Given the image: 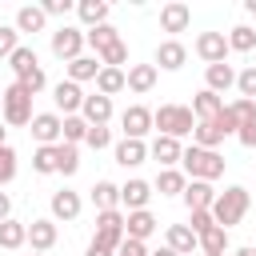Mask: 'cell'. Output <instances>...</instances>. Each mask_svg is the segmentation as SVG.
I'll return each instance as SVG.
<instances>
[{
  "mask_svg": "<svg viewBox=\"0 0 256 256\" xmlns=\"http://www.w3.org/2000/svg\"><path fill=\"white\" fill-rule=\"evenodd\" d=\"M152 128H160V136L180 140V136L196 132V116H192V108H184V104H160V108L152 112Z\"/></svg>",
  "mask_w": 256,
  "mask_h": 256,
  "instance_id": "1",
  "label": "cell"
},
{
  "mask_svg": "<svg viewBox=\"0 0 256 256\" xmlns=\"http://www.w3.org/2000/svg\"><path fill=\"white\" fill-rule=\"evenodd\" d=\"M248 204H252V196H248V188H224V192H216V204H212V220L220 224V228H232V224H240L244 220V212H248Z\"/></svg>",
  "mask_w": 256,
  "mask_h": 256,
  "instance_id": "2",
  "label": "cell"
},
{
  "mask_svg": "<svg viewBox=\"0 0 256 256\" xmlns=\"http://www.w3.org/2000/svg\"><path fill=\"white\" fill-rule=\"evenodd\" d=\"M180 164H184V172L192 180H216V176H224V156L220 152H208V148H196V144L184 148Z\"/></svg>",
  "mask_w": 256,
  "mask_h": 256,
  "instance_id": "3",
  "label": "cell"
},
{
  "mask_svg": "<svg viewBox=\"0 0 256 256\" xmlns=\"http://www.w3.org/2000/svg\"><path fill=\"white\" fill-rule=\"evenodd\" d=\"M4 120H8L12 128H24V124H32V92H28L20 80L4 88Z\"/></svg>",
  "mask_w": 256,
  "mask_h": 256,
  "instance_id": "4",
  "label": "cell"
},
{
  "mask_svg": "<svg viewBox=\"0 0 256 256\" xmlns=\"http://www.w3.org/2000/svg\"><path fill=\"white\" fill-rule=\"evenodd\" d=\"M124 220H128V216H124L120 208H112V212H100V216H96V236H92V240H96L100 248L116 252V248L128 240V232H124Z\"/></svg>",
  "mask_w": 256,
  "mask_h": 256,
  "instance_id": "5",
  "label": "cell"
},
{
  "mask_svg": "<svg viewBox=\"0 0 256 256\" xmlns=\"http://www.w3.org/2000/svg\"><path fill=\"white\" fill-rule=\"evenodd\" d=\"M84 44H88V36H84L80 28H72V24H60V28L52 32V56H56V60H68V64H72Z\"/></svg>",
  "mask_w": 256,
  "mask_h": 256,
  "instance_id": "6",
  "label": "cell"
},
{
  "mask_svg": "<svg viewBox=\"0 0 256 256\" xmlns=\"http://www.w3.org/2000/svg\"><path fill=\"white\" fill-rule=\"evenodd\" d=\"M120 124H124V140H144L152 132V112L144 104H132V108H124Z\"/></svg>",
  "mask_w": 256,
  "mask_h": 256,
  "instance_id": "7",
  "label": "cell"
},
{
  "mask_svg": "<svg viewBox=\"0 0 256 256\" xmlns=\"http://www.w3.org/2000/svg\"><path fill=\"white\" fill-rule=\"evenodd\" d=\"M196 56L208 60V64H224V56H228V36H224V32H200V36H196Z\"/></svg>",
  "mask_w": 256,
  "mask_h": 256,
  "instance_id": "8",
  "label": "cell"
},
{
  "mask_svg": "<svg viewBox=\"0 0 256 256\" xmlns=\"http://www.w3.org/2000/svg\"><path fill=\"white\" fill-rule=\"evenodd\" d=\"M32 136H36L40 144H60L64 120H60L56 112H36V116H32Z\"/></svg>",
  "mask_w": 256,
  "mask_h": 256,
  "instance_id": "9",
  "label": "cell"
},
{
  "mask_svg": "<svg viewBox=\"0 0 256 256\" xmlns=\"http://www.w3.org/2000/svg\"><path fill=\"white\" fill-rule=\"evenodd\" d=\"M188 24H192V8H188V4L172 0V4L160 8V28H164V32H184Z\"/></svg>",
  "mask_w": 256,
  "mask_h": 256,
  "instance_id": "10",
  "label": "cell"
},
{
  "mask_svg": "<svg viewBox=\"0 0 256 256\" xmlns=\"http://www.w3.org/2000/svg\"><path fill=\"white\" fill-rule=\"evenodd\" d=\"M80 112H84L88 128H104V124L112 120V100L100 96V92H96V96H84V108H80Z\"/></svg>",
  "mask_w": 256,
  "mask_h": 256,
  "instance_id": "11",
  "label": "cell"
},
{
  "mask_svg": "<svg viewBox=\"0 0 256 256\" xmlns=\"http://www.w3.org/2000/svg\"><path fill=\"white\" fill-rule=\"evenodd\" d=\"M148 200H152V184H148V180H128V184L120 188V204H124L128 212L148 208Z\"/></svg>",
  "mask_w": 256,
  "mask_h": 256,
  "instance_id": "12",
  "label": "cell"
},
{
  "mask_svg": "<svg viewBox=\"0 0 256 256\" xmlns=\"http://www.w3.org/2000/svg\"><path fill=\"white\" fill-rule=\"evenodd\" d=\"M184 204H188V212H204V208L216 204V188H212L208 180H192V184L184 188Z\"/></svg>",
  "mask_w": 256,
  "mask_h": 256,
  "instance_id": "13",
  "label": "cell"
},
{
  "mask_svg": "<svg viewBox=\"0 0 256 256\" xmlns=\"http://www.w3.org/2000/svg\"><path fill=\"white\" fill-rule=\"evenodd\" d=\"M52 100H56V108H64L68 116L84 108V92H80V84H72V80H60V84L52 88Z\"/></svg>",
  "mask_w": 256,
  "mask_h": 256,
  "instance_id": "14",
  "label": "cell"
},
{
  "mask_svg": "<svg viewBox=\"0 0 256 256\" xmlns=\"http://www.w3.org/2000/svg\"><path fill=\"white\" fill-rule=\"evenodd\" d=\"M220 112H224V100H220L216 92H208V88H204V92H196V96H192V116H196V124L216 120Z\"/></svg>",
  "mask_w": 256,
  "mask_h": 256,
  "instance_id": "15",
  "label": "cell"
},
{
  "mask_svg": "<svg viewBox=\"0 0 256 256\" xmlns=\"http://www.w3.org/2000/svg\"><path fill=\"white\" fill-rule=\"evenodd\" d=\"M148 156H152L156 164L172 168V164H180L184 148H180V140H172V136H156V140H152V148H148Z\"/></svg>",
  "mask_w": 256,
  "mask_h": 256,
  "instance_id": "16",
  "label": "cell"
},
{
  "mask_svg": "<svg viewBox=\"0 0 256 256\" xmlns=\"http://www.w3.org/2000/svg\"><path fill=\"white\" fill-rule=\"evenodd\" d=\"M184 60H188V48H184L180 40H164V44L156 48V64H160L164 72H176V68H184Z\"/></svg>",
  "mask_w": 256,
  "mask_h": 256,
  "instance_id": "17",
  "label": "cell"
},
{
  "mask_svg": "<svg viewBox=\"0 0 256 256\" xmlns=\"http://www.w3.org/2000/svg\"><path fill=\"white\" fill-rule=\"evenodd\" d=\"M124 232H128V240H148V236L156 232V216H152L148 208H140V212H128V220H124Z\"/></svg>",
  "mask_w": 256,
  "mask_h": 256,
  "instance_id": "18",
  "label": "cell"
},
{
  "mask_svg": "<svg viewBox=\"0 0 256 256\" xmlns=\"http://www.w3.org/2000/svg\"><path fill=\"white\" fill-rule=\"evenodd\" d=\"M28 244H32V252H48L56 244V220H32L28 224Z\"/></svg>",
  "mask_w": 256,
  "mask_h": 256,
  "instance_id": "19",
  "label": "cell"
},
{
  "mask_svg": "<svg viewBox=\"0 0 256 256\" xmlns=\"http://www.w3.org/2000/svg\"><path fill=\"white\" fill-rule=\"evenodd\" d=\"M152 88H156V64H132V68H128V92L144 96V92H152Z\"/></svg>",
  "mask_w": 256,
  "mask_h": 256,
  "instance_id": "20",
  "label": "cell"
},
{
  "mask_svg": "<svg viewBox=\"0 0 256 256\" xmlns=\"http://www.w3.org/2000/svg\"><path fill=\"white\" fill-rule=\"evenodd\" d=\"M128 88V72H120V68H100V76H96V92L100 96H116V92H124Z\"/></svg>",
  "mask_w": 256,
  "mask_h": 256,
  "instance_id": "21",
  "label": "cell"
},
{
  "mask_svg": "<svg viewBox=\"0 0 256 256\" xmlns=\"http://www.w3.org/2000/svg\"><path fill=\"white\" fill-rule=\"evenodd\" d=\"M144 160H148V144H144V140H120V144H116V164L136 168V164H144Z\"/></svg>",
  "mask_w": 256,
  "mask_h": 256,
  "instance_id": "22",
  "label": "cell"
},
{
  "mask_svg": "<svg viewBox=\"0 0 256 256\" xmlns=\"http://www.w3.org/2000/svg\"><path fill=\"white\" fill-rule=\"evenodd\" d=\"M52 216H56V220H76V216H80V196L68 192V188L52 192Z\"/></svg>",
  "mask_w": 256,
  "mask_h": 256,
  "instance_id": "23",
  "label": "cell"
},
{
  "mask_svg": "<svg viewBox=\"0 0 256 256\" xmlns=\"http://www.w3.org/2000/svg\"><path fill=\"white\" fill-rule=\"evenodd\" d=\"M168 248L180 252V256H188L192 248H200V236H196L188 224H172V228H168Z\"/></svg>",
  "mask_w": 256,
  "mask_h": 256,
  "instance_id": "24",
  "label": "cell"
},
{
  "mask_svg": "<svg viewBox=\"0 0 256 256\" xmlns=\"http://www.w3.org/2000/svg\"><path fill=\"white\" fill-rule=\"evenodd\" d=\"M100 68H104L100 56H76V60L68 64V80H72V84H80V80H96Z\"/></svg>",
  "mask_w": 256,
  "mask_h": 256,
  "instance_id": "25",
  "label": "cell"
},
{
  "mask_svg": "<svg viewBox=\"0 0 256 256\" xmlns=\"http://www.w3.org/2000/svg\"><path fill=\"white\" fill-rule=\"evenodd\" d=\"M76 12H80V20H84L88 28L108 24V0H80V4H76Z\"/></svg>",
  "mask_w": 256,
  "mask_h": 256,
  "instance_id": "26",
  "label": "cell"
},
{
  "mask_svg": "<svg viewBox=\"0 0 256 256\" xmlns=\"http://www.w3.org/2000/svg\"><path fill=\"white\" fill-rule=\"evenodd\" d=\"M204 76H208V92H216V96H220V92H228V88L236 84L232 64H208V72H204Z\"/></svg>",
  "mask_w": 256,
  "mask_h": 256,
  "instance_id": "27",
  "label": "cell"
},
{
  "mask_svg": "<svg viewBox=\"0 0 256 256\" xmlns=\"http://www.w3.org/2000/svg\"><path fill=\"white\" fill-rule=\"evenodd\" d=\"M92 204H96L100 212H112V208L120 204V188H116L112 180H96V184H92Z\"/></svg>",
  "mask_w": 256,
  "mask_h": 256,
  "instance_id": "28",
  "label": "cell"
},
{
  "mask_svg": "<svg viewBox=\"0 0 256 256\" xmlns=\"http://www.w3.org/2000/svg\"><path fill=\"white\" fill-rule=\"evenodd\" d=\"M8 64H12L16 80H28V76H32L36 68H40V64H36V52H32V48H24V44H20V48H16L12 56H8Z\"/></svg>",
  "mask_w": 256,
  "mask_h": 256,
  "instance_id": "29",
  "label": "cell"
},
{
  "mask_svg": "<svg viewBox=\"0 0 256 256\" xmlns=\"http://www.w3.org/2000/svg\"><path fill=\"white\" fill-rule=\"evenodd\" d=\"M184 188H188V180H184V172H176V168H164V172L156 176V192H160V196H184Z\"/></svg>",
  "mask_w": 256,
  "mask_h": 256,
  "instance_id": "30",
  "label": "cell"
},
{
  "mask_svg": "<svg viewBox=\"0 0 256 256\" xmlns=\"http://www.w3.org/2000/svg\"><path fill=\"white\" fill-rule=\"evenodd\" d=\"M200 248H204V256H224V252H228V228L212 224V228L200 236Z\"/></svg>",
  "mask_w": 256,
  "mask_h": 256,
  "instance_id": "31",
  "label": "cell"
},
{
  "mask_svg": "<svg viewBox=\"0 0 256 256\" xmlns=\"http://www.w3.org/2000/svg\"><path fill=\"white\" fill-rule=\"evenodd\" d=\"M44 8H36V4H28V8H20L16 12V32H40L44 28Z\"/></svg>",
  "mask_w": 256,
  "mask_h": 256,
  "instance_id": "32",
  "label": "cell"
},
{
  "mask_svg": "<svg viewBox=\"0 0 256 256\" xmlns=\"http://www.w3.org/2000/svg\"><path fill=\"white\" fill-rule=\"evenodd\" d=\"M192 140H196V148H208V152H216V144H224V132H220L212 120H204V124H196Z\"/></svg>",
  "mask_w": 256,
  "mask_h": 256,
  "instance_id": "33",
  "label": "cell"
},
{
  "mask_svg": "<svg viewBox=\"0 0 256 256\" xmlns=\"http://www.w3.org/2000/svg\"><path fill=\"white\" fill-rule=\"evenodd\" d=\"M24 240H28V224H20V220L0 224V248H20Z\"/></svg>",
  "mask_w": 256,
  "mask_h": 256,
  "instance_id": "34",
  "label": "cell"
},
{
  "mask_svg": "<svg viewBox=\"0 0 256 256\" xmlns=\"http://www.w3.org/2000/svg\"><path fill=\"white\" fill-rule=\"evenodd\" d=\"M80 168V152H76V144H56V172H64V176H72Z\"/></svg>",
  "mask_w": 256,
  "mask_h": 256,
  "instance_id": "35",
  "label": "cell"
},
{
  "mask_svg": "<svg viewBox=\"0 0 256 256\" xmlns=\"http://www.w3.org/2000/svg\"><path fill=\"white\" fill-rule=\"evenodd\" d=\"M84 36H88V44H92L96 52H104V48H112V44H120V36H116V28H112V24H100V28H88Z\"/></svg>",
  "mask_w": 256,
  "mask_h": 256,
  "instance_id": "36",
  "label": "cell"
},
{
  "mask_svg": "<svg viewBox=\"0 0 256 256\" xmlns=\"http://www.w3.org/2000/svg\"><path fill=\"white\" fill-rule=\"evenodd\" d=\"M228 48H232V52H252V48H256V32H252L248 24H236V28L228 32Z\"/></svg>",
  "mask_w": 256,
  "mask_h": 256,
  "instance_id": "37",
  "label": "cell"
},
{
  "mask_svg": "<svg viewBox=\"0 0 256 256\" xmlns=\"http://www.w3.org/2000/svg\"><path fill=\"white\" fill-rule=\"evenodd\" d=\"M32 168H36L40 176L56 172V144H40V148L32 152Z\"/></svg>",
  "mask_w": 256,
  "mask_h": 256,
  "instance_id": "38",
  "label": "cell"
},
{
  "mask_svg": "<svg viewBox=\"0 0 256 256\" xmlns=\"http://www.w3.org/2000/svg\"><path fill=\"white\" fill-rule=\"evenodd\" d=\"M88 140V120L84 116H64V144H80Z\"/></svg>",
  "mask_w": 256,
  "mask_h": 256,
  "instance_id": "39",
  "label": "cell"
},
{
  "mask_svg": "<svg viewBox=\"0 0 256 256\" xmlns=\"http://www.w3.org/2000/svg\"><path fill=\"white\" fill-rule=\"evenodd\" d=\"M228 112H232L236 124H248V120H256V100H244V96H240V100L228 104Z\"/></svg>",
  "mask_w": 256,
  "mask_h": 256,
  "instance_id": "40",
  "label": "cell"
},
{
  "mask_svg": "<svg viewBox=\"0 0 256 256\" xmlns=\"http://www.w3.org/2000/svg\"><path fill=\"white\" fill-rule=\"evenodd\" d=\"M236 88H240L244 100H256V64L244 68V72H236Z\"/></svg>",
  "mask_w": 256,
  "mask_h": 256,
  "instance_id": "41",
  "label": "cell"
},
{
  "mask_svg": "<svg viewBox=\"0 0 256 256\" xmlns=\"http://www.w3.org/2000/svg\"><path fill=\"white\" fill-rule=\"evenodd\" d=\"M124 60H128V48H124V40H120V44H112V48H104V52H100V64H104V68H120V64H124Z\"/></svg>",
  "mask_w": 256,
  "mask_h": 256,
  "instance_id": "42",
  "label": "cell"
},
{
  "mask_svg": "<svg viewBox=\"0 0 256 256\" xmlns=\"http://www.w3.org/2000/svg\"><path fill=\"white\" fill-rule=\"evenodd\" d=\"M16 48H20V32H16V28H8V24H0V60H4V56H12Z\"/></svg>",
  "mask_w": 256,
  "mask_h": 256,
  "instance_id": "43",
  "label": "cell"
},
{
  "mask_svg": "<svg viewBox=\"0 0 256 256\" xmlns=\"http://www.w3.org/2000/svg\"><path fill=\"white\" fill-rule=\"evenodd\" d=\"M12 176H16V152L4 144V148H0V184H8Z\"/></svg>",
  "mask_w": 256,
  "mask_h": 256,
  "instance_id": "44",
  "label": "cell"
},
{
  "mask_svg": "<svg viewBox=\"0 0 256 256\" xmlns=\"http://www.w3.org/2000/svg\"><path fill=\"white\" fill-rule=\"evenodd\" d=\"M84 144L100 152V148H108V144H112V132H108V128H88V140H84Z\"/></svg>",
  "mask_w": 256,
  "mask_h": 256,
  "instance_id": "45",
  "label": "cell"
},
{
  "mask_svg": "<svg viewBox=\"0 0 256 256\" xmlns=\"http://www.w3.org/2000/svg\"><path fill=\"white\" fill-rule=\"evenodd\" d=\"M212 224H216V220H212V208H204V212H192V224H188V228H192L196 236H204Z\"/></svg>",
  "mask_w": 256,
  "mask_h": 256,
  "instance_id": "46",
  "label": "cell"
},
{
  "mask_svg": "<svg viewBox=\"0 0 256 256\" xmlns=\"http://www.w3.org/2000/svg\"><path fill=\"white\" fill-rule=\"evenodd\" d=\"M40 8H44V16H68L72 12V0H44Z\"/></svg>",
  "mask_w": 256,
  "mask_h": 256,
  "instance_id": "47",
  "label": "cell"
},
{
  "mask_svg": "<svg viewBox=\"0 0 256 256\" xmlns=\"http://www.w3.org/2000/svg\"><path fill=\"white\" fill-rule=\"evenodd\" d=\"M236 140H240L244 148H256V120H248V124H240V128H236Z\"/></svg>",
  "mask_w": 256,
  "mask_h": 256,
  "instance_id": "48",
  "label": "cell"
},
{
  "mask_svg": "<svg viewBox=\"0 0 256 256\" xmlns=\"http://www.w3.org/2000/svg\"><path fill=\"white\" fill-rule=\"evenodd\" d=\"M212 124H216V128H220V132H224V136H232V132H236V128H240V124H236V120H232V112H228V104H224V112H220V116H216V120H212Z\"/></svg>",
  "mask_w": 256,
  "mask_h": 256,
  "instance_id": "49",
  "label": "cell"
},
{
  "mask_svg": "<svg viewBox=\"0 0 256 256\" xmlns=\"http://www.w3.org/2000/svg\"><path fill=\"white\" fill-rule=\"evenodd\" d=\"M116 256H148V248H144V240H124L116 248Z\"/></svg>",
  "mask_w": 256,
  "mask_h": 256,
  "instance_id": "50",
  "label": "cell"
},
{
  "mask_svg": "<svg viewBox=\"0 0 256 256\" xmlns=\"http://www.w3.org/2000/svg\"><path fill=\"white\" fill-rule=\"evenodd\" d=\"M20 84H24V88H28V92H32V96H36V92H40V88H44V84H48V76H44V68H36V72H32V76H28V80H20Z\"/></svg>",
  "mask_w": 256,
  "mask_h": 256,
  "instance_id": "51",
  "label": "cell"
},
{
  "mask_svg": "<svg viewBox=\"0 0 256 256\" xmlns=\"http://www.w3.org/2000/svg\"><path fill=\"white\" fill-rule=\"evenodd\" d=\"M8 212H12V200H8V196H4V192H0V224H4V220H12V216H8Z\"/></svg>",
  "mask_w": 256,
  "mask_h": 256,
  "instance_id": "52",
  "label": "cell"
},
{
  "mask_svg": "<svg viewBox=\"0 0 256 256\" xmlns=\"http://www.w3.org/2000/svg\"><path fill=\"white\" fill-rule=\"evenodd\" d=\"M84 256H112V252H108V248H100V244H96V240H92V244H88V252H84Z\"/></svg>",
  "mask_w": 256,
  "mask_h": 256,
  "instance_id": "53",
  "label": "cell"
},
{
  "mask_svg": "<svg viewBox=\"0 0 256 256\" xmlns=\"http://www.w3.org/2000/svg\"><path fill=\"white\" fill-rule=\"evenodd\" d=\"M232 256H256V248H236Z\"/></svg>",
  "mask_w": 256,
  "mask_h": 256,
  "instance_id": "54",
  "label": "cell"
},
{
  "mask_svg": "<svg viewBox=\"0 0 256 256\" xmlns=\"http://www.w3.org/2000/svg\"><path fill=\"white\" fill-rule=\"evenodd\" d=\"M152 256H180V252H172V248H160V252H152Z\"/></svg>",
  "mask_w": 256,
  "mask_h": 256,
  "instance_id": "55",
  "label": "cell"
},
{
  "mask_svg": "<svg viewBox=\"0 0 256 256\" xmlns=\"http://www.w3.org/2000/svg\"><path fill=\"white\" fill-rule=\"evenodd\" d=\"M244 8H248V12H252V16H256V0H248V4H244Z\"/></svg>",
  "mask_w": 256,
  "mask_h": 256,
  "instance_id": "56",
  "label": "cell"
},
{
  "mask_svg": "<svg viewBox=\"0 0 256 256\" xmlns=\"http://www.w3.org/2000/svg\"><path fill=\"white\" fill-rule=\"evenodd\" d=\"M0 148H4V128H0Z\"/></svg>",
  "mask_w": 256,
  "mask_h": 256,
  "instance_id": "57",
  "label": "cell"
},
{
  "mask_svg": "<svg viewBox=\"0 0 256 256\" xmlns=\"http://www.w3.org/2000/svg\"><path fill=\"white\" fill-rule=\"evenodd\" d=\"M0 112H4V96H0Z\"/></svg>",
  "mask_w": 256,
  "mask_h": 256,
  "instance_id": "58",
  "label": "cell"
},
{
  "mask_svg": "<svg viewBox=\"0 0 256 256\" xmlns=\"http://www.w3.org/2000/svg\"><path fill=\"white\" fill-rule=\"evenodd\" d=\"M32 256H44V252H32Z\"/></svg>",
  "mask_w": 256,
  "mask_h": 256,
  "instance_id": "59",
  "label": "cell"
}]
</instances>
